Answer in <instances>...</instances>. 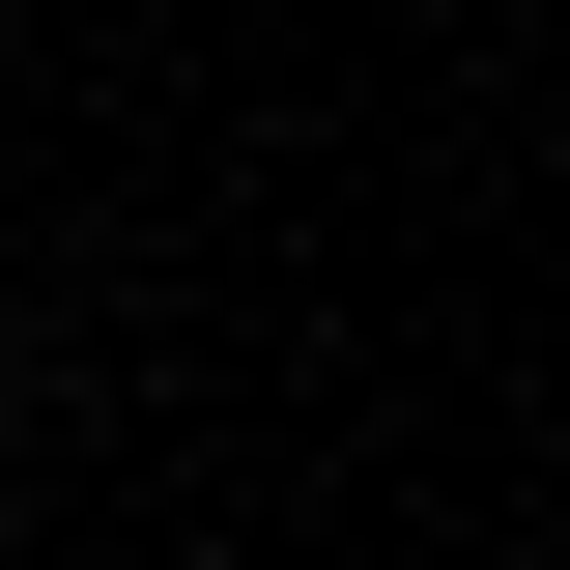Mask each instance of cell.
Here are the masks:
<instances>
[{
    "instance_id": "cell-1",
    "label": "cell",
    "mask_w": 570,
    "mask_h": 570,
    "mask_svg": "<svg viewBox=\"0 0 570 570\" xmlns=\"http://www.w3.org/2000/svg\"><path fill=\"white\" fill-rule=\"evenodd\" d=\"M0 400H29V285H0Z\"/></svg>"
},
{
    "instance_id": "cell-2",
    "label": "cell",
    "mask_w": 570,
    "mask_h": 570,
    "mask_svg": "<svg viewBox=\"0 0 570 570\" xmlns=\"http://www.w3.org/2000/svg\"><path fill=\"white\" fill-rule=\"evenodd\" d=\"M0 86H29V0H0Z\"/></svg>"
}]
</instances>
